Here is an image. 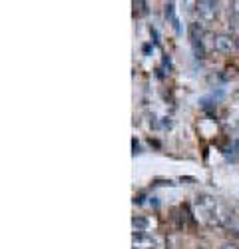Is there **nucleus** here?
Here are the masks:
<instances>
[{
	"mask_svg": "<svg viewBox=\"0 0 239 249\" xmlns=\"http://www.w3.org/2000/svg\"><path fill=\"white\" fill-rule=\"evenodd\" d=\"M213 48L217 52H231L235 48V40L229 34H215L213 36Z\"/></svg>",
	"mask_w": 239,
	"mask_h": 249,
	"instance_id": "obj_2",
	"label": "nucleus"
},
{
	"mask_svg": "<svg viewBox=\"0 0 239 249\" xmlns=\"http://www.w3.org/2000/svg\"><path fill=\"white\" fill-rule=\"evenodd\" d=\"M188 34H189V42H191V46H193V52H195V56L199 58V56L204 54V48H202L204 28H202V24H199V22H191L189 28H188Z\"/></svg>",
	"mask_w": 239,
	"mask_h": 249,
	"instance_id": "obj_1",
	"label": "nucleus"
},
{
	"mask_svg": "<svg viewBox=\"0 0 239 249\" xmlns=\"http://www.w3.org/2000/svg\"><path fill=\"white\" fill-rule=\"evenodd\" d=\"M166 18H170L171 22H173V28H175V30H179V26H177V20H175V16H173V2L166 4Z\"/></svg>",
	"mask_w": 239,
	"mask_h": 249,
	"instance_id": "obj_6",
	"label": "nucleus"
},
{
	"mask_svg": "<svg viewBox=\"0 0 239 249\" xmlns=\"http://www.w3.org/2000/svg\"><path fill=\"white\" fill-rule=\"evenodd\" d=\"M195 249H207V247H195Z\"/></svg>",
	"mask_w": 239,
	"mask_h": 249,
	"instance_id": "obj_11",
	"label": "nucleus"
},
{
	"mask_svg": "<svg viewBox=\"0 0 239 249\" xmlns=\"http://www.w3.org/2000/svg\"><path fill=\"white\" fill-rule=\"evenodd\" d=\"M235 231H237V233H239V223H237V225H235Z\"/></svg>",
	"mask_w": 239,
	"mask_h": 249,
	"instance_id": "obj_10",
	"label": "nucleus"
},
{
	"mask_svg": "<svg viewBox=\"0 0 239 249\" xmlns=\"http://www.w3.org/2000/svg\"><path fill=\"white\" fill-rule=\"evenodd\" d=\"M132 146H134V154H139V143H137L136 140L132 142Z\"/></svg>",
	"mask_w": 239,
	"mask_h": 249,
	"instance_id": "obj_9",
	"label": "nucleus"
},
{
	"mask_svg": "<svg viewBox=\"0 0 239 249\" xmlns=\"http://www.w3.org/2000/svg\"><path fill=\"white\" fill-rule=\"evenodd\" d=\"M134 10H137V14H146L148 12V4L144 0H134Z\"/></svg>",
	"mask_w": 239,
	"mask_h": 249,
	"instance_id": "obj_7",
	"label": "nucleus"
},
{
	"mask_svg": "<svg viewBox=\"0 0 239 249\" xmlns=\"http://www.w3.org/2000/svg\"><path fill=\"white\" fill-rule=\"evenodd\" d=\"M132 243H134V249H154L155 247V239L146 233H134Z\"/></svg>",
	"mask_w": 239,
	"mask_h": 249,
	"instance_id": "obj_4",
	"label": "nucleus"
},
{
	"mask_svg": "<svg viewBox=\"0 0 239 249\" xmlns=\"http://www.w3.org/2000/svg\"><path fill=\"white\" fill-rule=\"evenodd\" d=\"M132 225H134V233H144L146 227H148V219L146 217H134Z\"/></svg>",
	"mask_w": 239,
	"mask_h": 249,
	"instance_id": "obj_5",
	"label": "nucleus"
},
{
	"mask_svg": "<svg viewBox=\"0 0 239 249\" xmlns=\"http://www.w3.org/2000/svg\"><path fill=\"white\" fill-rule=\"evenodd\" d=\"M197 6V12L204 20H213L215 18V12H217V4L211 2V0H199L195 4Z\"/></svg>",
	"mask_w": 239,
	"mask_h": 249,
	"instance_id": "obj_3",
	"label": "nucleus"
},
{
	"mask_svg": "<svg viewBox=\"0 0 239 249\" xmlns=\"http://www.w3.org/2000/svg\"><path fill=\"white\" fill-rule=\"evenodd\" d=\"M219 249H239V245H237V243H223Z\"/></svg>",
	"mask_w": 239,
	"mask_h": 249,
	"instance_id": "obj_8",
	"label": "nucleus"
}]
</instances>
